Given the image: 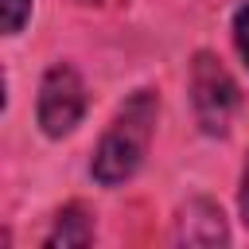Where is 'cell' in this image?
<instances>
[{"mask_svg": "<svg viewBox=\"0 0 249 249\" xmlns=\"http://www.w3.org/2000/svg\"><path fill=\"white\" fill-rule=\"evenodd\" d=\"M156 117H160V97L152 89L132 93L117 109V117L105 128V136L97 140L93 163H89V175L101 187H121L124 179H132L140 171L148 144H152V132H156Z\"/></svg>", "mask_w": 249, "mask_h": 249, "instance_id": "cell-1", "label": "cell"}, {"mask_svg": "<svg viewBox=\"0 0 249 249\" xmlns=\"http://www.w3.org/2000/svg\"><path fill=\"white\" fill-rule=\"evenodd\" d=\"M191 101H195V117H198L202 132H210V136H222L241 105V93H237L230 70L210 51H198L191 62Z\"/></svg>", "mask_w": 249, "mask_h": 249, "instance_id": "cell-2", "label": "cell"}, {"mask_svg": "<svg viewBox=\"0 0 249 249\" xmlns=\"http://www.w3.org/2000/svg\"><path fill=\"white\" fill-rule=\"evenodd\" d=\"M86 117V86L74 66L54 62L39 82V124L47 136H66Z\"/></svg>", "mask_w": 249, "mask_h": 249, "instance_id": "cell-3", "label": "cell"}, {"mask_svg": "<svg viewBox=\"0 0 249 249\" xmlns=\"http://www.w3.org/2000/svg\"><path fill=\"white\" fill-rule=\"evenodd\" d=\"M175 241L179 245H226L230 241V230H226V218L214 202L206 198H195L179 210L175 218Z\"/></svg>", "mask_w": 249, "mask_h": 249, "instance_id": "cell-4", "label": "cell"}, {"mask_svg": "<svg viewBox=\"0 0 249 249\" xmlns=\"http://www.w3.org/2000/svg\"><path fill=\"white\" fill-rule=\"evenodd\" d=\"M93 241V218L82 210V206H66V210H58V218H54V226H51V233L43 237V245H51V249H70V245H89Z\"/></svg>", "mask_w": 249, "mask_h": 249, "instance_id": "cell-5", "label": "cell"}, {"mask_svg": "<svg viewBox=\"0 0 249 249\" xmlns=\"http://www.w3.org/2000/svg\"><path fill=\"white\" fill-rule=\"evenodd\" d=\"M4 12V35H19L23 23L31 19V0H0Z\"/></svg>", "mask_w": 249, "mask_h": 249, "instance_id": "cell-6", "label": "cell"}, {"mask_svg": "<svg viewBox=\"0 0 249 249\" xmlns=\"http://www.w3.org/2000/svg\"><path fill=\"white\" fill-rule=\"evenodd\" d=\"M233 43H237V51H241V58L249 66V4L237 8V16H233Z\"/></svg>", "mask_w": 249, "mask_h": 249, "instance_id": "cell-7", "label": "cell"}, {"mask_svg": "<svg viewBox=\"0 0 249 249\" xmlns=\"http://www.w3.org/2000/svg\"><path fill=\"white\" fill-rule=\"evenodd\" d=\"M237 206H241V218H245V226H249V160H245V175H241V198H237Z\"/></svg>", "mask_w": 249, "mask_h": 249, "instance_id": "cell-8", "label": "cell"}]
</instances>
